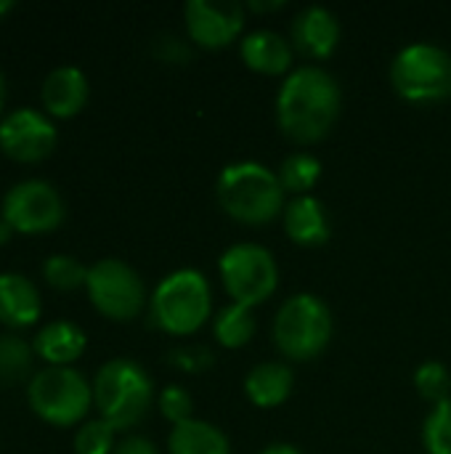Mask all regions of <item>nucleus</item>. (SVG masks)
Masks as SVG:
<instances>
[{
    "label": "nucleus",
    "mask_w": 451,
    "mask_h": 454,
    "mask_svg": "<svg viewBox=\"0 0 451 454\" xmlns=\"http://www.w3.org/2000/svg\"><path fill=\"white\" fill-rule=\"evenodd\" d=\"M213 354L205 346H181L175 351H170V364L183 370V372H202L213 367Z\"/></svg>",
    "instance_id": "29"
},
{
    "label": "nucleus",
    "mask_w": 451,
    "mask_h": 454,
    "mask_svg": "<svg viewBox=\"0 0 451 454\" xmlns=\"http://www.w3.org/2000/svg\"><path fill=\"white\" fill-rule=\"evenodd\" d=\"M45 282L56 290H77L88 282V269L69 255H51L43 266Z\"/></svg>",
    "instance_id": "25"
},
{
    "label": "nucleus",
    "mask_w": 451,
    "mask_h": 454,
    "mask_svg": "<svg viewBox=\"0 0 451 454\" xmlns=\"http://www.w3.org/2000/svg\"><path fill=\"white\" fill-rule=\"evenodd\" d=\"M189 37L202 48H226L245 27V8L231 0H189L183 8Z\"/></svg>",
    "instance_id": "11"
},
{
    "label": "nucleus",
    "mask_w": 451,
    "mask_h": 454,
    "mask_svg": "<svg viewBox=\"0 0 451 454\" xmlns=\"http://www.w3.org/2000/svg\"><path fill=\"white\" fill-rule=\"evenodd\" d=\"M292 370L282 362H266L250 370L245 380V394L247 399L260 407V410H274L284 404L292 394Z\"/></svg>",
    "instance_id": "17"
},
{
    "label": "nucleus",
    "mask_w": 451,
    "mask_h": 454,
    "mask_svg": "<svg viewBox=\"0 0 451 454\" xmlns=\"http://www.w3.org/2000/svg\"><path fill=\"white\" fill-rule=\"evenodd\" d=\"M154 386L146 370L130 359L106 362L93 380V402L114 431L133 428L152 407Z\"/></svg>",
    "instance_id": "3"
},
{
    "label": "nucleus",
    "mask_w": 451,
    "mask_h": 454,
    "mask_svg": "<svg viewBox=\"0 0 451 454\" xmlns=\"http://www.w3.org/2000/svg\"><path fill=\"white\" fill-rule=\"evenodd\" d=\"M162 45L167 48V53L162 56L165 61L178 64V61H186V59H189V48H186L178 37H162Z\"/></svg>",
    "instance_id": "31"
},
{
    "label": "nucleus",
    "mask_w": 451,
    "mask_h": 454,
    "mask_svg": "<svg viewBox=\"0 0 451 454\" xmlns=\"http://www.w3.org/2000/svg\"><path fill=\"white\" fill-rule=\"evenodd\" d=\"M215 197L229 218L247 226L271 223L284 207V189L279 176L260 162L226 165L218 176Z\"/></svg>",
    "instance_id": "2"
},
{
    "label": "nucleus",
    "mask_w": 451,
    "mask_h": 454,
    "mask_svg": "<svg viewBox=\"0 0 451 454\" xmlns=\"http://www.w3.org/2000/svg\"><path fill=\"white\" fill-rule=\"evenodd\" d=\"M221 282L234 303H266L279 285V266L274 255L255 242H239L221 255Z\"/></svg>",
    "instance_id": "8"
},
{
    "label": "nucleus",
    "mask_w": 451,
    "mask_h": 454,
    "mask_svg": "<svg viewBox=\"0 0 451 454\" xmlns=\"http://www.w3.org/2000/svg\"><path fill=\"white\" fill-rule=\"evenodd\" d=\"M11 234H13V226H11L5 218H0V245H3V242H8V237H11Z\"/></svg>",
    "instance_id": "34"
},
{
    "label": "nucleus",
    "mask_w": 451,
    "mask_h": 454,
    "mask_svg": "<svg viewBox=\"0 0 451 454\" xmlns=\"http://www.w3.org/2000/svg\"><path fill=\"white\" fill-rule=\"evenodd\" d=\"M340 85L322 67L295 69L276 96V117L282 133L295 144H316L330 136L340 117Z\"/></svg>",
    "instance_id": "1"
},
{
    "label": "nucleus",
    "mask_w": 451,
    "mask_h": 454,
    "mask_svg": "<svg viewBox=\"0 0 451 454\" xmlns=\"http://www.w3.org/2000/svg\"><path fill=\"white\" fill-rule=\"evenodd\" d=\"M415 388L425 402H433V404L449 399V370L441 362H423L415 372Z\"/></svg>",
    "instance_id": "26"
},
{
    "label": "nucleus",
    "mask_w": 451,
    "mask_h": 454,
    "mask_svg": "<svg viewBox=\"0 0 451 454\" xmlns=\"http://www.w3.org/2000/svg\"><path fill=\"white\" fill-rule=\"evenodd\" d=\"M215 340L223 348H242L253 340L255 335V317L250 306L242 303H229L226 309L218 311L215 325H213Z\"/></svg>",
    "instance_id": "21"
},
{
    "label": "nucleus",
    "mask_w": 451,
    "mask_h": 454,
    "mask_svg": "<svg viewBox=\"0 0 451 454\" xmlns=\"http://www.w3.org/2000/svg\"><path fill=\"white\" fill-rule=\"evenodd\" d=\"M32 367V348L13 335H0V386L21 380Z\"/></svg>",
    "instance_id": "24"
},
{
    "label": "nucleus",
    "mask_w": 451,
    "mask_h": 454,
    "mask_svg": "<svg viewBox=\"0 0 451 454\" xmlns=\"http://www.w3.org/2000/svg\"><path fill=\"white\" fill-rule=\"evenodd\" d=\"M88 295L90 303L114 322H130L141 314L146 293L141 277L122 261L106 258L88 269Z\"/></svg>",
    "instance_id": "9"
},
{
    "label": "nucleus",
    "mask_w": 451,
    "mask_h": 454,
    "mask_svg": "<svg viewBox=\"0 0 451 454\" xmlns=\"http://www.w3.org/2000/svg\"><path fill=\"white\" fill-rule=\"evenodd\" d=\"M88 101V80L77 67H58L43 82V104L56 117L77 114Z\"/></svg>",
    "instance_id": "15"
},
{
    "label": "nucleus",
    "mask_w": 451,
    "mask_h": 454,
    "mask_svg": "<svg viewBox=\"0 0 451 454\" xmlns=\"http://www.w3.org/2000/svg\"><path fill=\"white\" fill-rule=\"evenodd\" d=\"M242 59L253 72L284 74L292 67V48L282 35L271 29H258L242 40Z\"/></svg>",
    "instance_id": "16"
},
{
    "label": "nucleus",
    "mask_w": 451,
    "mask_h": 454,
    "mask_svg": "<svg viewBox=\"0 0 451 454\" xmlns=\"http://www.w3.org/2000/svg\"><path fill=\"white\" fill-rule=\"evenodd\" d=\"M11 8H13V3H11V0H0V16H3V13H8Z\"/></svg>",
    "instance_id": "35"
},
{
    "label": "nucleus",
    "mask_w": 451,
    "mask_h": 454,
    "mask_svg": "<svg viewBox=\"0 0 451 454\" xmlns=\"http://www.w3.org/2000/svg\"><path fill=\"white\" fill-rule=\"evenodd\" d=\"M332 338V314L327 303L311 293L292 295L274 319V343L290 362H314Z\"/></svg>",
    "instance_id": "5"
},
{
    "label": "nucleus",
    "mask_w": 451,
    "mask_h": 454,
    "mask_svg": "<svg viewBox=\"0 0 451 454\" xmlns=\"http://www.w3.org/2000/svg\"><path fill=\"white\" fill-rule=\"evenodd\" d=\"M29 407L51 426L66 428L82 420L93 402V388L69 367H48L29 380Z\"/></svg>",
    "instance_id": "7"
},
{
    "label": "nucleus",
    "mask_w": 451,
    "mask_h": 454,
    "mask_svg": "<svg viewBox=\"0 0 451 454\" xmlns=\"http://www.w3.org/2000/svg\"><path fill=\"white\" fill-rule=\"evenodd\" d=\"M3 101H5V80L0 74V109H3Z\"/></svg>",
    "instance_id": "36"
},
{
    "label": "nucleus",
    "mask_w": 451,
    "mask_h": 454,
    "mask_svg": "<svg viewBox=\"0 0 451 454\" xmlns=\"http://www.w3.org/2000/svg\"><path fill=\"white\" fill-rule=\"evenodd\" d=\"M276 176H279V184H282L284 192H292L295 197H303L322 178V162L314 154L298 152V154H290L282 162Z\"/></svg>",
    "instance_id": "22"
},
{
    "label": "nucleus",
    "mask_w": 451,
    "mask_h": 454,
    "mask_svg": "<svg viewBox=\"0 0 451 454\" xmlns=\"http://www.w3.org/2000/svg\"><path fill=\"white\" fill-rule=\"evenodd\" d=\"M284 231L300 247H319L330 239V218L324 205L311 197H295L284 207Z\"/></svg>",
    "instance_id": "14"
},
{
    "label": "nucleus",
    "mask_w": 451,
    "mask_h": 454,
    "mask_svg": "<svg viewBox=\"0 0 451 454\" xmlns=\"http://www.w3.org/2000/svg\"><path fill=\"white\" fill-rule=\"evenodd\" d=\"M112 450H114V428L106 420H90L74 436L77 454H109Z\"/></svg>",
    "instance_id": "27"
},
{
    "label": "nucleus",
    "mask_w": 451,
    "mask_h": 454,
    "mask_svg": "<svg viewBox=\"0 0 451 454\" xmlns=\"http://www.w3.org/2000/svg\"><path fill=\"white\" fill-rule=\"evenodd\" d=\"M391 82L415 104L451 101V53L433 43L407 45L391 64Z\"/></svg>",
    "instance_id": "6"
},
{
    "label": "nucleus",
    "mask_w": 451,
    "mask_h": 454,
    "mask_svg": "<svg viewBox=\"0 0 451 454\" xmlns=\"http://www.w3.org/2000/svg\"><path fill=\"white\" fill-rule=\"evenodd\" d=\"M213 311L210 285L194 269L167 274L152 295V319L159 330L175 338L194 335Z\"/></svg>",
    "instance_id": "4"
},
{
    "label": "nucleus",
    "mask_w": 451,
    "mask_h": 454,
    "mask_svg": "<svg viewBox=\"0 0 451 454\" xmlns=\"http://www.w3.org/2000/svg\"><path fill=\"white\" fill-rule=\"evenodd\" d=\"M159 412L173 423V426H181L186 420H191V412H194V399L186 388L181 386H167L159 396Z\"/></svg>",
    "instance_id": "28"
},
{
    "label": "nucleus",
    "mask_w": 451,
    "mask_h": 454,
    "mask_svg": "<svg viewBox=\"0 0 451 454\" xmlns=\"http://www.w3.org/2000/svg\"><path fill=\"white\" fill-rule=\"evenodd\" d=\"M85 351V333L72 322H51L35 338V354L51 362L53 367H64L74 362Z\"/></svg>",
    "instance_id": "19"
},
{
    "label": "nucleus",
    "mask_w": 451,
    "mask_h": 454,
    "mask_svg": "<svg viewBox=\"0 0 451 454\" xmlns=\"http://www.w3.org/2000/svg\"><path fill=\"white\" fill-rule=\"evenodd\" d=\"M292 43L308 59H330L340 43V21L330 8L308 5L292 21Z\"/></svg>",
    "instance_id": "13"
},
{
    "label": "nucleus",
    "mask_w": 451,
    "mask_h": 454,
    "mask_svg": "<svg viewBox=\"0 0 451 454\" xmlns=\"http://www.w3.org/2000/svg\"><path fill=\"white\" fill-rule=\"evenodd\" d=\"M423 447L428 454H451V396L433 404L423 423Z\"/></svg>",
    "instance_id": "23"
},
{
    "label": "nucleus",
    "mask_w": 451,
    "mask_h": 454,
    "mask_svg": "<svg viewBox=\"0 0 451 454\" xmlns=\"http://www.w3.org/2000/svg\"><path fill=\"white\" fill-rule=\"evenodd\" d=\"M260 454H300V450H295L292 444H271Z\"/></svg>",
    "instance_id": "33"
},
{
    "label": "nucleus",
    "mask_w": 451,
    "mask_h": 454,
    "mask_svg": "<svg viewBox=\"0 0 451 454\" xmlns=\"http://www.w3.org/2000/svg\"><path fill=\"white\" fill-rule=\"evenodd\" d=\"M40 317V295L21 274H0V322L27 327Z\"/></svg>",
    "instance_id": "18"
},
{
    "label": "nucleus",
    "mask_w": 451,
    "mask_h": 454,
    "mask_svg": "<svg viewBox=\"0 0 451 454\" xmlns=\"http://www.w3.org/2000/svg\"><path fill=\"white\" fill-rule=\"evenodd\" d=\"M282 5H284L282 0H271V3L253 0V3H250V8H253V11H258V13H263V11H276V8H282Z\"/></svg>",
    "instance_id": "32"
},
{
    "label": "nucleus",
    "mask_w": 451,
    "mask_h": 454,
    "mask_svg": "<svg viewBox=\"0 0 451 454\" xmlns=\"http://www.w3.org/2000/svg\"><path fill=\"white\" fill-rule=\"evenodd\" d=\"M3 218L21 234H43L64 221V202L45 181H21L3 200Z\"/></svg>",
    "instance_id": "10"
},
{
    "label": "nucleus",
    "mask_w": 451,
    "mask_h": 454,
    "mask_svg": "<svg viewBox=\"0 0 451 454\" xmlns=\"http://www.w3.org/2000/svg\"><path fill=\"white\" fill-rule=\"evenodd\" d=\"M114 454H159L157 452V447L149 442V439H141V436H130V439H125Z\"/></svg>",
    "instance_id": "30"
},
{
    "label": "nucleus",
    "mask_w": 451,
    "mask_h": 454,
    "mask_svg": "<svg viewBox=\"0 0 451 454\" xmlns=\"http://www.w3.org/2000/svg\"><path fill=\"white\" fill-rule=\"evenodd\" d=\"M170 454H231L229 439L205 420H186L181 426H173L170 434Z\"/></svg>",
    "instance_id": "20"
},
{
    "label": "nucleus",
    "mask_w": 451,
    "mask_h": 454,
    "mask_svg": "<svg viewBox=\"0 0 451 454\" xmlns=\"http://www.w3.org/2000/svg\"><path fill=\"white\" fill-rule=\"evenodd\" d=\"M56 146V128L35 109H16L0 122V149L19 162H37Z\"/></svg>",
    "instance_id": "12"
}]
</instances>
